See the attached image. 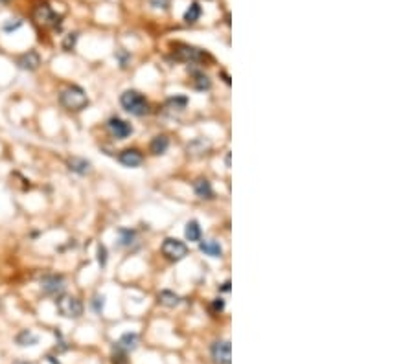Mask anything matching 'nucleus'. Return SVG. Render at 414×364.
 Segmentation results:
<instances>
[{"label":"nucleus","instance_id":"1","mask_svg":"<svg viewBox=\"0 0 414 364\" xmlns=\"http://www.w3.org/2000/svg\"><path fill=\"white\" fill-rule=\"evenodd\" d=\"M59 103L63 105L65 109H68V111H81V109H85L89 105V98H87V94H85L81 87L72 85V87H66L65 91H61Z\"/></svg>","mask_w":414,"mask_h":364},{"label":"nucleus","instance_id":"2","mask_svg":"<svg viewBox=\"0 0 414 364\" xmlns=\"http://www.w3.org/2000/svg\"><path fill=\"white\" fill-rule=\"evenodd\" d=\"M120 103L125 111L133 114V116H146L149 112V103L148 99L144 98L140 92L136 91H125L120 98Z\"/></svg>","mask_w":414,"mask_h":364},{"label":"nucleus","instance_id":"3","mask_svg":"<svg viewBox=\"0 0 414 364\" xmlns=\"http://www.w3.org/2000/svg\"><path fill=\"white\" fill-rule=\"evenodd\" d=\"M33 19L37 20V24L43 28H57L61 24V17L46 2L35 6V9H33Z\"/></svg>","mask_w":414,"mask_h":364},{"label":"nucleus","instance_id":"4","mask_svg":"<svg viewBox=\"0 0 414 364\" xmlns=\"http://www.w3.org/2000/svg\"><path fill=\"white\" fill-rule=\"evenodd\" d=\"M173 57L179 59V61H184V63H203L205 59H210V55L207 52H203L201 48H195V46L177 45L173 50Z\"/></svg>","mask_w":414,"mask_h":364},{"label":"nucleus","instance_id":"5","mask_svg":"<svg viewBox=\"0 0 414 364\" xmlns=\"http://www.w3.org/2000/svg\"><path fill=\"white\" fill-rule=\"evenodd\" d=\"M55 304H57V311L66 318H79L83 315V304L76 296H59Z\"/></svg>","mask_w":414,"mask_h":364},{"label":"nucleus","instance_id":"6","mask_svg":"<svg viewBox=\"0 0 414 364\" xmlns=\"http://www.w3.org/2000/svg\"><path fill=\"white\" fill-rule=\"evenodd\" d=\"M162 254H164L169 261H179L188 256V247L181 239L168 237V239H164V243H162Z\"/></svg>","mask_w":414,"mask_h":364},{"label":"nucleus","instance_id":"7","mask_svg":"<svg viewBox=\"0 0 414 364\" xmlns=\"http://www.w3.org/2000/svg\"><path fill=\"white\" fill-rule=\"evenodd\" d=\"M41 287L50 296H61L65 293V280L61 276H55V274H48L41 280Z\"/></svg>","mask_w":414,"mask_h":364},{"label":"nucleus","instance_id":"8","mask_svg":"<svg viewBox=\"0 0 414 364\" xmlns=\"http://www.w3.org/2000/svg\"><path fill=\"white\" fill-rule=\"evenodd\" d=\"M107 129H109V133L112 135L114 138H118V140H123V138H127L133 135V125L127 124L125 120H122V118H110L109 122H107Z\"/></svg>","mask_w":414,"mask_h":364},{"label":"nucleus","instance_id":"9","mask_svg":"<svg viewBox=\"0 0 414 364\" xmlns=\"http://www.w3.org/2000/svg\"><path fill=\"white\" fill-rule=\"evenodd\" d=\"M212 359L215 364H230V342L228 340H217L212 346Z\"/></svg>","mask_w":414,"mask_h":364},{"label":"nucleus","instance_id":"10","mask_svg":"<svg viewBox=\"0 0 414 364\" xmlns=\"http://www.w3.org/2000/svg\"><path fill=\"white\" fill-rule=\"evenodd\" d=\"M17 65H19V68L28 70V72L37 70L39 65H41V55L35 52V50H30V52L19 55V59H17Z\"/></svg>","mask_w":414,"mask_h":364},{"label":"nucleus","instance_id":"11","mask_svg":"<svg viewBox=\"0 0 414 364\" xmlns=\"http://www.w3.org/2000/svg\"><path fill=\"white\" fill-rule=\"evenodd\" d=\"M118 160H120V164H123L125 168H136V166L142 164L144 156L138 149H125L120 153Z\"/></svg>","mask_w":414,"mask_h":364},{"label":"nucleus","instance_id":"12","mask_svg":"<svg viewBox=\"0 0 414 364\" xmlns=\"http://www.w3.org/2000/svg\"><path fill=\"white\" fill-rule=\"evenodd\" d=\"M66 166H68L70 171L78 173V175H87L92 168V164L89 162L87 158H81V156H72V158H68V160H66Z\"/></svg>","mask_w":414,"mask_h":364},{"label":"nucleus","instance_id":"13","mask_svg":"<svg viewBox=\"0 0 414 364\" xmlns=\"http://www.w3.org/2000/svg\"><path fill=\"white\" fill-rule=\"evenodd\" d=\"M194 191L199 199H212L214 197V188L207 179H197L194 182Z\"/></svg>","mask_w":414,"mask_h":364},{"label":"nucleus","instance_id":"14","mask_svg":"<svg viewBox=\"0 0 414 364\" xmlns=\"http://www.w3.org/2000/svg\"><path fill=\"white\" fill-rule=\"evenodd\" d=\"M138 342H140V338H138L136 333H125V335L120 337L116 348L120 351H133L138 348Z\"/></svg>","mask_w":414,"mask_h":364},{"label":"nucleus","instance_id":"15","mask_svg":"<svg viewBox=\"0 0 414 364\" xmlns=\"http://www.w3.org/2000/svg\"><path fill=\"white\" fill-rule=\"evenodd\" d=\"M199 248H201V252L207 254V256H210V258H221V254H223V248H221V245L217 243V241H214V239L199 241Z\"/></svg>","mask_w":414,"mask_h":364},{"label":"nucleus","instance_id":"16","mask_svg":"<svg viewBox=\"0 0 414 364\" xmlns=\"http://www.w3.org/2000/svg\"><path fill=\"white\" fill-rule=\"evenodd\" d=\"M210 147H212V143L208 142V140H205V138H195L194 142H190L188 143V153L190 155H195V156H199V155H205L207 151H210Z\"/></svg>","mask_w":414,"mask_h":364},{"label":"nucleus","instance_id":"17","mask_svg":"<svg viewBox=\"0 0 414 364\" xmlns=\"http://www.w3.org/2000/svg\"><path fill=\"white\" fill-rule=\"evenodd\" d=\"M168 147H169V138L164 136V135L155 136L151 140V145H149V149H151L153 155H164L168 151Z\"/></svg>","mask_w":414,"mask_h":364},{"label":"nucleus","instance_id":"18","mask_svg":"<svg viewBox=\"0 0 414 364\" xmlns=\"http://www.w3.org/2000/svg\"><path fill=\"white\" fill-rule=\"evenodd\" d=\"M192 76H194V79H192L194 89H197V91H208L212 87V81L205 72H192Z\"/></svg>","mask_w":414,"mask_h":364},{"label":"nucleus","instance_id":"19","mask_svg":"<svg viewBox=\"0 0 414 364\" xmlns=\"http://www.w3.org/2000/svg\"><path fill=\"white\" fill-rule=\"evenodd\" d=\"M15 342L19 346H22V348H26V346H33L39 342V338H37V335L33 331H30V329H24V331H20L19 335H17V338H15Z\"/></svg>","mask_w":414,"mask_h":364},{"label":"nucleus","instance_id":"20","mask_svg":"<svg viewBox=\"0 0 414 364\" xmlns=\"http://www.w3.org/2000/svg\"><path fill=\"white\" fill-rule=\"evenodd\" d=\"M184 235H186L188 241L192 243H199L201 241V227L197 221H188L186 228H184Z\"/></svg>","mask_w":414,"mask_h":364},{"label":"nucleus","instance_id":"21","mask_svg":"<svg viewBox=\"0 0 414 364\" xmlns=\"http://www.w3.org/2000/svg\"><path fill=\"white\" fill-rule=\"evenodd\" d=\"M158 302L166 307H175L181 304V296L175 294L173 291H162V293L158 294Z\"/></svg>","mask_w":414,"mask_h":364},{"label":"nucleus","instance_id":"22","mask_svg":"<svg viewBox=\"0 0 414 364\" xmlns=\"http://www.w3.org/2000/svg\"><path fill=\"white\" fill-rule=\"evenodd\" d=\"M201 13H203V9H201L199 2H192V6L188 7L186 13H184V22L186 24H195L199 20Z\"/></svg>","mask_w":414,"mask_h":364},{"label":"nucleus","instance_id":"23","mask_svg":"<svg viewBox=\"0 0 414 364\" xmlns=\"http://www.w3.org/2000/svg\"><path fill=\"white\" fill-rule=\"evenodd\" d=\"M118 234H120V243H122L123 247H129L136 237L135 232H133V230H127V228H120V230H118Z\"/></svg>","mask_w":414,"mask_h":364},{"label":"nucleus","instance_id":"24","mask_svg":"<svg viewBox=\"0 0 414 364\" xmlns=\"http://www.w3.org/2000/svg\"><path fill=\"white\" fill-rule=\"evenodd\" d=\"M188 105V98L186 96H173V98L168 99V107L169 109H177V111H182Z\"/></svg>","mask_w":414,"mask_h":364},{"label":"nucleus","instance_id":"25","mask_svg":"<svg viewBox=\"0 0 414 364\" xmlns=\"http://www.w3.org/2000/svg\"><path fill=\"white\" fill-rule=\"evenodd\" d=\"M76 43H78V33H68L65 39H63V50L65 52H72L74 50V46H76Z\"/></svg>","mask_w":414,"mask_h":364},{"label":"nucleus","instance_id":"26","mask_svg":"<svg viewBox=\"0 0 414 364\" xmlns=\"http://www.w3.org/2000/svg\"><path fill=\"white\" fill-rule=\"evenodd\" d=\"M20 26H22V20L20 19H9L6 24H4V32L11 33V32H15V30H19Z\"/></svg>","mask_w":414,"mask_h":364},{"label":"nucleus","instance_id":"27","mask_svg":"<svg viewBox=\"0 0 414 364\" xmlns=\"http://www.w3.org/2000/svg\"><path fill=\"white\" fill-rule=\"evenodd\" d=\"M98 263L102 267L107 265V248L104 247V245H100L98 247Z\"/></svg>","mask_w":414,"mask_h":364},{"label":"nucleus","instance_id":"28","mask_svg":"<svg viewBox=\"0 0 414 364\" xmlns=\"http://www.w3.org/2000/svg\"><path fill=\"white\" fill-rule=\"evenodd\" d=\"M223 309H225V300L215 298L214 302H212V311H214V313H221Z\"/></svg>","mask_w":414,"mask_h":364},{"label":"nucleus","instance_id":"29","mask_svg":"<svg viewBox=\"0 0 414 364\" xmlns=\"http://www.w3.org/2000/svg\"><path fill=\"white\" fill-rule=\"evenodd\" d=\"M92 304H94V309H96L98 313H102V309H104V304H105V296H96Z\"/></svg>","mask_w":414,"mask_h":364},{"label":"nucleus","instance_id":"30","mask_svg":"<svg viewBox=\"0 0 414 364\" xmlns=\"http://www.w3.org/2000/svg\"><path fill=\"white\" fill-rule=\"evenodd\" d=\"M116 57L120 59V63H122V66H127V59H129V53L123 52V50H118V52H116Z\"/></svg>","mask_w":414,"mask_h":364},{"label":"nucleus","instance_id":"31","mask_svg":"<svg viewBox=\"0 0 414 364\" xmlns=\"http://www.w3.org/2000/svg\"><path fill=\"white\" fill-rule=\"evenodd\" d=\"M149 2L153 7H162V9H166L169 6V0H149Z\"/></svg>","mask_w":414,"mask_h":364},{"label":"nucleus","instance_id":"32","mask_svg":"<svg viewBox=\"0 0 414 364\" xmlns=\"http://www.w3.org/2000/svg\"><path fill=\"white\" fill-rule=\"evenodd\" d=\"M221 291L228 293V291H230V281H225V283H223V287H221Z\"/></svg>","mask_w":414,"mask_h":364},{"label":"nucleus","instance_id":"33","mask_svg":"<svg viewBox=\"0 0 414 364\" xmlns=\"http://www.w3.org/2000/svg\"><path fill=\"white\" fill-rule=\"evenodd\" d=\"M0 2H2V4H9V2H11V0H0Z\"/></svg>","mask_w":414,"mask_h":364},{"label":"nucleus","instance_id":"34","mask_svg":"<svg viewBox=\"0 0 414 364\" xmlns=\"http://www.w3.org/2000/svg\"><path fill=\"white\" fill-rule=\"evenodd\" d=\"M17 364H28V363H17Z\"/></svg>","mask_w":414,"mask_h":364}]
</instances>
